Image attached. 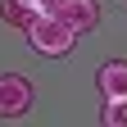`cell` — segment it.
I'll list each match as a JSON object with an SVG mask.
<instances>
[{"mask_svg":"<svg viewBox=\"0 0 127 127\" xmlns=\"http://www.w3.org/2000/svg\"><path fill=\"white\" fill-rule=\"evenodd\" d=\"M77 32L68 18H59V14L50 9V14H41V18H32V27H27V41H32V50H36L41 59H68L73 55V45H77Z\"/></svg>","mask_w":127,"mask_h":127,"instance_id":"cell-1","label":"cell"},{"mask_svg":"<svg viewBox=\"0 0 127 127\" xmlns=\"http://www.w3.org/2000/svg\"><path fill=\"white\" fill-rule=\"evenodd\" d=\"M32 100H36V91L23 73H0V118H23Z\"/></svg>","mask_w":127,"mask_h":127,"instance_id":"cell-2","label":"cell"},{"mask_svg":"<svg viewBox=\"0 0 127 127\" xmlns=\"http://www.w3.org/2000/svg\"><path fill=\"white\" fill-rule=\"evenodd\" d=\"M55 14H59V18H68L77 32H95L100 18H104L100 0H55Z\"/></svg>","mask_w":127,"mask_h":127,"instance_id":"cell-3","label":"cell"},{"mask_svg":"<svg viewBox=\"0 0 127 127\" xmlns=\"http://www.w3.org/2000/svg\"><path fill=\"white\" fill-rule=\"evenodd\" d=\"M50 9H55V0H0V18L9 27H18V32H27L32 18H41Z\"/></svg>","mask_w":127,"mask_h":127,"instance_id":"cell-4","label":"cell"},{"mask_svg":"<svg viewBox=\"0 0 127 127\" xmlns=\"http://www.w3.org/2000/svg\"><path fill=\"white\" fill-rule=\"evenodd\" d=\"M95 86H100L104 100L127 95V59H104L100 68H95Z\"/></svg>","mask_w":127,"mask_h":127,"instance_id":"cell-5","label":"cell"},{"mask_svg":"<svg viewBox=\"0 0 127 127\" xmlns=\"http://www.w3.org/2000/svg\"><path fill=\"white\" fill-rule=\"evenodd\" d=\"M100 118H104V127H127V95H118V100H104Z\"/></svg>","mask_w":127,"mask_h":127,"instance_id":"cell-6","label":"cell"}]
</instances>
